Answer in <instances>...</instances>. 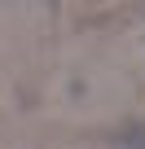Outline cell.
I'll return each instance as SVG.
<instances>
[]
</instances>
